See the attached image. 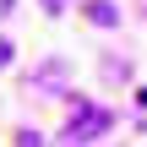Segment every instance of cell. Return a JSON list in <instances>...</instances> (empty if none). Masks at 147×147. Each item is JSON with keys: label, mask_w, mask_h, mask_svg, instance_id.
<instances>
[{"label": "cell", "mask_w": 147, "mask_h": 147, "mask_svg": "<svg viewBox=\"0 0 147 147\" xmlns=\"http://www.w3.org/2000/svg\"><path fill=\"white\" fill-rule=\"evenodd\" d=\"M104 125H109V115H98V109H76L71 125H65V142H93V131H104Z\"/></svg>", "instance_id": "1"}, {"label": "cell", "mask_w": 147, "mask_h": 147, "mask_svg": "<svg viewBox=\"0 0 147 147\" xmlns=\"http://www.w3.org/2000/svg\"><path fill=\"white\" fill-rule=\"evenodd\" d=\"M82 11H87V16H93V22H98V27H115V22H120V11H115V5H109V0H87V5H82Z\"/></svg>", "instance_id": "2"}, {"label": "cell", "mask_w": 147, "mask_h": 147, "mask_svg": "<svg viewBox=\"0 0 147 147\" xmlns=\"http://www.w3.org/2000/svg\"><path fill=\"white\" fill-rule=\"evenodd\" d=\"M5 65H11V44L0 38V71H5Z\"/></svg>", "instance_id": "3"}]
</instances>
